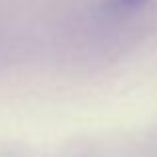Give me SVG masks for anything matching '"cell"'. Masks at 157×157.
I'll return each mask as SVG.
<instances>
[{"label":"cell","instance_id":"1","mask_svg":"<svg viewBox=\"0 0 157 157\" xmlns=\"http://www.w3.org/2000/svg\"><path fill=\"white\" fill-rule=\"evenodd\" d=\"M113 2V8L117 10H135V8L143 6L147 0H111Z\"/></svg>","mask_w":157,"mask_h":157}]
</instances>
